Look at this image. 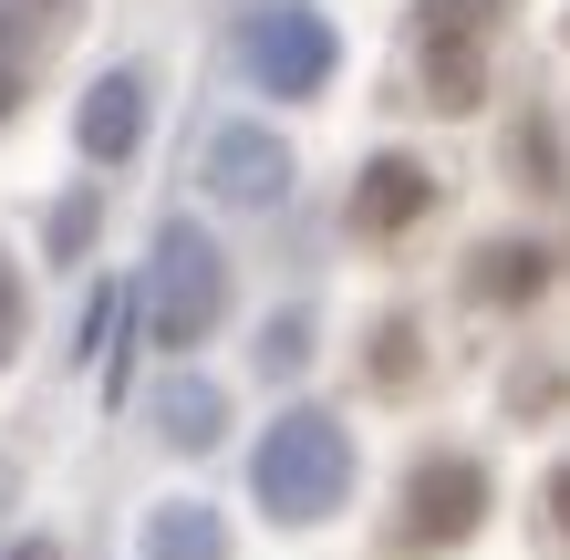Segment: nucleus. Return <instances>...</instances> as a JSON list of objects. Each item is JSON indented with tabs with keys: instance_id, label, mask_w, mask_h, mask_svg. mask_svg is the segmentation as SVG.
Returning a JSON list of instances; mask_svg holds the SVG:
<instances>
[{
	"instance_id": "obj_13",
	"label": "nucleus",
	"mask_w": 570,
	"mask_h": 560,
	"mask_svg": "<svg viewBox=\"0 0 570 560\" xmlns=\"http://www.w3.org/2000/svg\"><path fill=\"white\" fill-rule=\"evenodd\" d=\"M374 384H415V333H405V322L374 333Z\"/></svg>"
},
{
	"instance_id": "obj_2",
	"label": "nucleus",
	"mask_w": 570,
	"mask_h": 560,
	"mask_svg": "<svg viewBox=\"0 0 570 560\" xmlns=\"http://www.w3.org/2000/svg\"><path fill=\"white\" fill-rule=\"evenodd\" d=\"M218 302H228L218 249L197 239V228H166V239H156V271H146V333H156L166 353H187V343H208Z\"/></svg>"
},
{
	"instance_id": "obj_15",
	"label": "nucleus",
	"mask_w": 570,
	"mask_h": 560,
	"mask_svg": "<svg viewBox=\"0 0 570 560\" xmlns=\"http://www.w3.org/2000/svg\"><path fill=\"white\" fill-rule=\"evenodd\" d=\"M83 228H94V197H73V208L52 218V249H83Z\"/></svg>"
},
{
	"instance_id": "obj_10",
	"label": "nucleus",
	"mask_w": 570,
	"mask_h": 560,
	"mask_svg": "<svg viewBox=\"0 0 570 560\" xmlns=\"http://www.w3.org/2000/svg\"><path fill=\"white\" fill-rule=\"evenodd\" d=\"M62 21H73V0H0V52L31 62L42 42H62Z\"/></svg>"
},
{
	"instance_id": "obj_16",
	"label": "nucleus",
	"mask_w": 570,
	"mask_h": 560,
	"mask_svg": "<svg viewBox=\"0 0 570 560\" xmlns=\"http://www.w3.org/2000/svg\"><path fill=\"white\" fill-rule=\"evenodd\" d=\"M540 509H550V519H560V530H570V468H560V478L540 488Z\"/></svg>"
},
{
	"instance_id": "obj_3",
	"label": "nucleus",
	"mask_w": 570,
	"mask_h": 560,
	"mask_svg": "<svg viewBox=\"0 0 570 560\" xmlns=\"http://www.w3.org/2000/svg\"><path fill=\"white\" fill-rule=\"evenodd\" d=\"M509 21V0H415V42H425V105H478L488 94V31Z\"/></svg>"
},
{
	"instance_id": "obj_14",
	"label": "nucleus",
	"mask_w": 570,
	"mask_h": 560,
	"mask_svg": "<svg viewBox=\"0 0 570 560\" xmlns=\"http://www.w3.org/2000/svg\"><path fill=\"white\" fill-rule=\"evenodd\" d=\"M11 343H21V281H11V259H0V364H11Z\"/></svg>"
},
{
	"instance_id": "obj_17",
	"label": "nucleus",
	"mask_w": 570,
	"mask_h": 560,
	"mask_svg": "<svg viewBox=\"0 0 570 560\" xmlns=\"http://www.w3.org/2000/svg\"><path fill=\"white\" fill-rule=\"evenodd\" d=\"M21 73H31V62H11V52H0V115L21 105Z\"/></svg>"
},
{
	"instance_id": "obj_7",
	"label": "nucleus",
	"mask_w": 570,
	"mask_h": 560,
	"mask_svg": "<svg viewBox=\"0 0 570 560\" xmlns=\"http://www.w3.org/2000/svg\"><path fill=\"white\" fill-rule=\"evenodd\" d=\"M146 146V73H105L83 94V156L94 167H115V156Z\"/></svg>"
},
{
	"instance_id": "obj_9",
	"label": "nucleus",
	"mask_w": 570,
	"mask_h": 560,
	"mask_svg": "<svg viewBox=\"0 0 570 560\" xmlns=\"http://www.w3.org/2000/svg\"><path fill=\"white\" fill-rule=\"evenodd\" d=\"M540 281H550L540 249H529V239H498V249H478V271H466V302H529Z\"/></svg>"
},
{
	"instance_id": "obj_4",
	"label": "nucleus",
	"mask_w": 570,
	"mask_h": 560,
	"mask_svg": "<svg viewBox=\"0 0 570 560\" xmlns=\"http://www.w3.org/2000/svg\"><path fill=\"white\" fill-rule=\"evenodd\" d=\"M478 509H488V478L466 468V456H425V468L405 478V519L384 530V550H394V560L446 550V540H466V530H478Z\"/></svg>"
},
{
	"instance_id": "obj_1",
	"label": "nucleus",
	"mask_w": 570,
	"mask_h": 560,
	"mask_svg": "<svg viewBox=\"0 0 570 560\" xmlns=\"http://www.w3.org/2000/svg\"><path fill=\"white\" fill-rule=\"evenodd\" d=\"M353 488V446L332 415H281V436L259 446V499L281 519H322L332 499Z\"/></svg>"
},
{
	"instance_id": "obj_12",
	"label": "nucleus",
	"mask_w": 570,
	"mask_h": 560,
	"mask_svg": "<svg viewBox=\"0 0 570 560\" xmlns=\"http://www.w3.org/2000/svg\"><path fill=\"white\" fill-rule=\"evenodd\" d=\"M218 425H228V394H208V384H177V394H166V436H177V446H208Z\"/></svg>"
},
{
	"instance_id": "obj_18",
	"label": "nucleus",
	"mask_w": 570,
	"mask_h": 560,
	"mask_svg": "<svg viewBox=\"0 0 570 560\" xmlns=\"http://www.w3.org/2000/svg\"><path fill=\"white\" fill-rule=\"evenodd\" d=\"M11 560H52V540H21V550H11Z\"/></svg>"
},
{
	"instance_id": "obj_5",
	"label": "nucleus",
	"mask_w": 570,
	"mask_h": 560,
	"mask_svg": "<svg viewBox=\"0 0 570 560\" xmlns=\"http://www.w3.org/2000/svg\"><path fill=\"white\" fill-rule=\"evenodd\" d=\"M249 73L271 83V94H312L322 73H332V31L312 21V11H249Z\"/></svg>"
},
{
	"instance_id": "obj_11",
	"label": "nucleus",
	"mask_w": 570,
	"mask_h": 560,
	"mask_svg": "<svg viewBox=\"0 0 570 560\" xmlns=\"http://www.w3.org/2000/svg\"><path fill=\"white\" fill-rule=\"evenodd\" d=\"M228 540H218V519L208 509H166L156 519V540H146V560H218Z\"/></svg>"
},
{
	"instance_id": "obj_8",
	"label": "nucleus",
	"mask_w": 570,
	"mask_h": 560,
	"mask_svg": "<svg viewBox=\"0 0 570 560\" xmlns=\"http://www.w3.org/2000/svg\"><path fill=\"white\" fill-rule=\"evenodd\" d=\"M208 187H228V197H281V146L259 136V125H218L208 136Z\"/></svg>"
},
{
	"instance_id": "obj_6",
	"label": "nucleus",
	"mask_w": 570,
	"mask_h": 560,
	"mask_svg": "<svg viewBox=\"0 0 570 560\" xmlns=\"http://www.w3.org/2000/svg\"><path fill=\"white\" fill-rule=\"evenodd\" d=\"M425 197H435V177L415 167V156H374L363 187H353V228H363V239H394V228L425 218Z\"/></svg>"
}]
</instances>
